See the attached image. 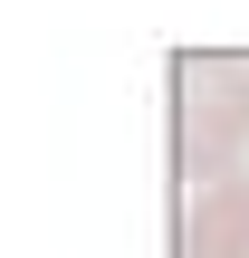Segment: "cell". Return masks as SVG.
<instances>
[{"label": "cell", "mask_w": 249, "mask_h": 258, "mask_svg": "<svg viewBox=\"0 0 249 258\" xmlns=\"http://www.w3.org/2000/svg\"><path fill=\"white\" fill-rule=\"evenodd\" d=\"M173 258H249V172H221V182L182 191Z\"/></svg>", "instance_id": "2"}, {"label": "cell", "mask_w": 249, "mask_h": 258, "mask_svg": "<svg viewBox=\"0 0 249 258\" xmlns=\"http://www.w3.org/2000/svg\"><path fill=\"white\" fill-rule=\"evenodd\" d=\"M249 153V57H192L173 86V172L221 182Z\"/></svg>", "instance_id": "1"}]
</instances>
